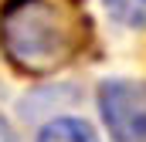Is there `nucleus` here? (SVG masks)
Returning a JSON list of instances; mask_svg holds the SVG:
<instances>
[{"label": "nucleus", "mask_w": 146, "mask_h": 142, "mask_svg": "<svg viewBox=\"0 0 146 142\" xmlns=\"http://www.w3.org/2000/svg\"><path fill=\"white\" fill-rule=\"evenodd\" d=\"M78 24L51 0H7L0 10V47L24 74H51L78 54Z\"/></svg>", "instance_id": "obj_1"}, {"label": "nucleus", "mask_w": 146, "mask_h": 142, "mask_svg": "<svg viewBox=\"0 0 146 142\" xmlns=\"http://www.w3.org/2000/svg\"><path fill=\"white\" fill-rule=\"evenodd\" d=\"M99 112L112 142H146V81L133 78L102 81Z\"/></svg>", "instance_id": "obj_2"}, {"label": "nucleus", "mask_w": 146, "mask_h": 142, "mask_svg": "<svg viewBox=\"0 0 146 142\" xmlns=\"http://www.w3.org/2000/svg\"><path fill=\"white\" fill-rule=\"evenodd\" d=\"M37 142H99V135L82 118H51L37 132Z\"/></svg>", "instance_id": "obj_3"}, {"label": "nucleus", "mask_w": 146, "mask_h": 142, "mask_svg": "<svg viewBox=\"0 0 146 142\" xmlns=\"http://www.w3.org/2000/svg\"><path fill=\"white\" fill-rule=\"evenodd\" d=\"M102 3L119 27H129V31L146 27V0H102Z\"/></svg>", "instance_id": "obj_4"}, {"label": "nucleus", "mask_w": 146, "mask_h": 142, "mask_svg": "<svg viewBox=\"0 0 146 142\" xmlns=\"http://www.w3.org/2000/svg\"><path fill=\"white\" fill-rule=\"evenodd\" d=\"M0 142H21V139H17V132H14V125H10L3 115H0Z\"/></svg>", "instance_id": "obj_5"}]
</instances>
